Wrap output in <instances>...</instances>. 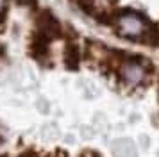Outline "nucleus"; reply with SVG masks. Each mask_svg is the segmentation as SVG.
I'll return each instance as SVG.
<instances>
[{
	"label": "nucleus",
	"instance_id": "nucleus-3",
	"mask_svg": "<svg viewBox=\"0 0 159 157\" xmlns=\"http://www.w3.org/2000/svg\"><path fill=\"white\" fill-rule=\"evenodd\" d=\"M38 32H41L45 38H48L50 41L54 39H57L63 36V27H61V23H59L56 18H54V14L48 13V11H41V13L38 14Z\"/></svg>",
	"mask_w": 159,
	"mask_h": 157
},
{
	"label": "nucleus",
	"instance_id": "nucleus-5",
	"mask_svg": "<svg viewBox=\"0 0 159 157\" xmlns=\"http://www.w3.org/2000/svg\"><path fill=\"white\" fill-rule=\"evenodd\" d=\"M115 155L116 157H136V148L129 139L116 141L115 145Z\"/></svg>",
	"mask_w": 159,
	"mask_h": 157
},
{
	"label": "nucleus",
	"instance_id": "nucleus-6",
	"mask_svg": "<svg viewBox=\"0 0 159 157\" xmlns=\"http://www.w3.org/2000/svg\"><path fill=\"white\" fill-rule=\"evenodd\" d=\"M6 2H7V0H0V13L4 11V7H6Z\"/></svg>",
	"mask_w": 159,
	"mask_h": 157
},
{
	"label": "nucleus",
	"instance_id": "nucleus-1",
	"mask_svg": "<svg viewBox=\"0 0 159 157\" xmlns=\"http://www.w3.org/2000/svg\"><path fill=\"white\" fill-rule=\"evenodd\" d=\"M150 25V20L139 11L125 9L122 13H116L115 27L118 34L123 38H132V39H141L147 27Z\"/></svg>",
	"mask_w": 159,
	"mask_h": 157
},
{
	"label": "nucleus",
	"instance_id": "nucleus-2",
	"mask_svg": "<svg viewBox=\"0 0 159 157\" xmlns=\"http://www.w3.org/2000/svg\"><path fill=\"white\" fill-rule=\"evenodd\" d=\"M147 70H150V64L147 66V61L139 56H129L123 54V59L120 61L116 73L125 84L129 86H138L141 84L147 77Z\"/></svg>",
	"mask_w": 159,
	"mask_h": 157
},
{
	"label": "nucleus",
	"instance_id": "nucleus-4",
	"mask_svg": "<svg viewBox=\"0 0 159 157\" xmlns=\"http://www.w3.org/2000/svg\"><path fill=\"white\" fill-rule=\"evenodd\" d=\"M82 59L80 48L75 39H66L65 43V50H63V63L68 70H77Z\"/></svg>",
	"mask_w": 159,
	"mask_h": 157
}]
</instances>
